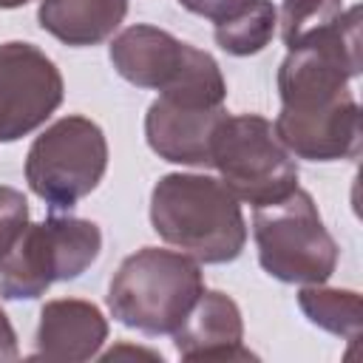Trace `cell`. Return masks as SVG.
Instances as JSON below:
<instances>
[{"instance_id":"6da1fadb","label":"cell","mask_w":363,"mask_h":363,"mask_svg":"<svg viewBox=\"0 0 363 363\" xmlns=\"http://www.w3.org/2000/svg\"><path fill=\"white\" fill-rule=\"evenodd\" d=\"M150 224L162 241L204 264H230L247 244L241 201L221 179L167 173L150 193Z\"/></svg>"},{"instance_id":"7a4b0ae2","label":"cell","mask_w":363,"mask_h":363,"mask_svg":"<svg viewBox=\"0 0 363 363\" xmlns=\"http://www.w3.org/2000/svg\"><path fill=\"white\" fill-rule=\"evenodd\" d=\"M204 292V272L196 258L142 247L128 255L108 286L111 315L142 335H173L199 295Z\"/></svg>"},{"instance_id":"3957f363","label":"cell","mask_w":363,"mask_h":363,"mask_svg":"<svg viewBox=\"0 0 363 363\" xmlns=\"http://www.w3.org/2000/svg\"><path fill=\"white\" fill-rule=\"evenodd\" d=\"M108 54L116 74L136 88H153L167 96L207 105H224L227 99V82L218 62L164 28L145 23L128 26L113 37Z\"/></svg>"},{"instance_id":"277c9868","label":"cell","mask_w":363,"mask_h":363,"mask_svg":"<svg viewBox=\"0 0 363 363\" xmlns=\"http://www.w3.org/2000/svg\"><path fill=\"white\" fill-rule=\"evenodd\" d=\"M252 238L258 264L284 284H326L337 267V244L326 230L318 204L301 187L284 199L255 207Z\"/></svg>"},{"instance_id":"5b68a950","label":"cell","mask_w":363,"mask_h":363,"mask_svg":"<svg viewBox=\"0 0 363 363\" xmlns=\"http://www.w3.org/2000/svg\"><path fill=\"white\" fill-rule=\"evenodd\" d=\"M102 250V233L88 218L48 216L28 224L17 244L0 255V298L34 301L54 281L79 278Z\"/></svg>"},{"instance_id":"8992f818","label":"cell","mask_w":363,"mask_h":363,"mask_svg":"<svg viewBox=\"0 0 363 363\" xmlns=\"http://www.w3.org/2000/svg\"><path fill=\"white\" fill-rule=\"evenodd\" d=\"M210 167L238 201L252 207L272 204L298 187V164L278 142L269 119L258 113H227L210 147Z\"/></svg>"},{"instance_id":"52a82bcc","label":"cell","mask_w":363,"mask_h":363,"mask_svg":"<svg viewBox=\"0 0 363 363\" xmlns=\"http://www.w3.org/2000/svg\"><path fill=\"white\" fill-rule=\"evenodd\" d=\"M108 170V139L102 128L79 113L48 125L28 147L26 182L54 210H68L94 193Z\"/></svg>"},{"instance_id":"ba28073f","label":"cell","mask_w":363,"mask_h":363,"mask_svg":"<svg viewBox=\"0 0 363 363\" xmlns=\"http://www.w3.org/2000/svg\"><path fill=\"white\" fill-rule=\"evenodd\" d=\"M62 74L31 43H0V142H17L62 105Z\"/></svg>"},{"instance_id":"9c48e42d","label":"cell","mask_w":363,"mask_h":363,"mask_svg":"<svg viewBox=\"0 0 363 363\" xmlns=\"http://www.w3.org/2000/svg\"><path fill=\"white\" fill-rule=\"evenodd\" d=\"M272 128L278 142L298 159L335 162L354 159L360 153V105L352 91L281 105Z\"/></svg>"},{"instance_id":"30bf717a","label":"cell","mask_w":363,"mask_h":363,"mask_svg":"<svg viewBox=\"0 0 363 363\" xmlns=\"http://www.w3.org/2000/svg\"><path fill=\"white\" fill-rule=\"evenodd\" d=\"M224 116V105L159 94V99H153L145 113V139L164 162L210 167L213 133Z\"/></svg>"},{"instance_id":"8fae6325","label":"cell","mask_w":363,"mask_h":363,"mask_svg":"<svg viewBox=\"0 0 363 363\" xmlns=\"http://www.w3.org/2000/svg\"><path fill=\"white\" fill-rule=\"evenodd\" d=\"M173 346L184 360H250L244 346V320L238 303L218 292L204 289L182 326L173 332Z\"/></svg>"},{"instance_id":"7c38bea8","label":"cell","mask_w":363,"mask_h":363,"mask_svg":"<svg viewBox=\"0 0 363 363\" xmlns=\"http://www.w3.org/2000/svg\"><path fill=\"white\" fill-rule=\"evenodd\" d=\"M108 337V320L96 303L82 298H54L40 309L34 332V357L79 363L99 354Z\"/></svg>"},{"instance_id":"4fadbf2b","label":"cell","mask_w":363,"mask_h":363,"mask_svg":"<svg viewBox=\"0 0 363 363\" xmlns=\"http://www.w3.org/2000/svg\"><path fill=\"white\" fill-rule=\"evenodd\" d=\"M128 0H40V28L65 45H99L125 20Z\"/></svg>"},{"instance_id":"5bb4252c","label":"cell","mask_w":363,"mask_h":363,"mask_svg":"<svg viewBox=\"0 0 363 363\" xmlns=\"http://www.w3.org/2000/svg\"><path fill=\"white\" fill-rule=\"evenodd\" d=\"M298 306L309 318V323L320 326L346 340H357L363 326L360 295L354 289H329L323 284H306L298 292Z\"/></svg>"},{"instance_id":"9a60e30c","label":"cell","mask_w":363,"mask_h":363,"mask_svg":"<svg viewBox=\"0 0 363 363\" xmlns=\"http://www.w3.org/2000/svg\"><path fill=\"white\" fill-rule=\"evenodd\" d=\"M278 28V9L272 0H252L238 14L216 23V45L233 57H250L264 51Z\"/></svg>"},{"instance_id":"2e32d148","label":"cell","mask_w":363,"mask_h":363,"mask_svg":"<svg viewBox=\"0 0 363 363\" xmlns=\"http://www.w3.org/2000/svg\"><path fill=\"white\" fill-rule=\"evenodd\" d=\"M343 11V0H284L278 9V26L286 51L301 48L337 28Z\"/></svg>"},{"instance_id":"e0dca14e","label":"cell","mask_w":363,"mask_h":363,"mask_svg":"<svg viewBox=\"0 0 363 363\" xmlns=\"http://www.w3.org/2000/svg\"><path fill=\"white\" fill-rule=\"evenodd\" d=\"M28 227V201L20 190L0 184V255H6Z\"/></svg>"},{"instance_id":"ac0fdd59","label":"cell","mask_w":363,"mask_h":363,"mask_svg":"<svg viewBox=\"0 0 363 363\" xmlns=\"http://www.w3.org/2000/svg\"><path fill=\"white\" fill-rule=\"evenodd\" d=\"M182 9H187L190 14H199L204 20L221 23L233 14H238L241 9H247L252 0H176Z\"/></svg>"},{"instance_id":"d6986e66","label":"cell","mask_w":363,"mask_h":363,"mask_svg":"<svg viewBox=\"0 0 363 363\" xmlns=\"http://www.w3.org/2000/svg\"><path fill=\"white\" fill-rule=\"evenodd\" d=\"M20 349H17V335L14 326L9 320V315L0 309V360H17Z\"/></svg>"},{"instance_id":"ffe728a7","label":"cell","mask_w":363,"mask_h":363,"mask_svg":"<svg viewBox=\"0 0 363 363\" xmlns=\"http://www.w3.org/2000/svg\"><path fill=\"white\" fill-rule=\"evenodd\" d=\"M28 0H0V9H20V6H26Z\"/></svg>"}]
</instances>
